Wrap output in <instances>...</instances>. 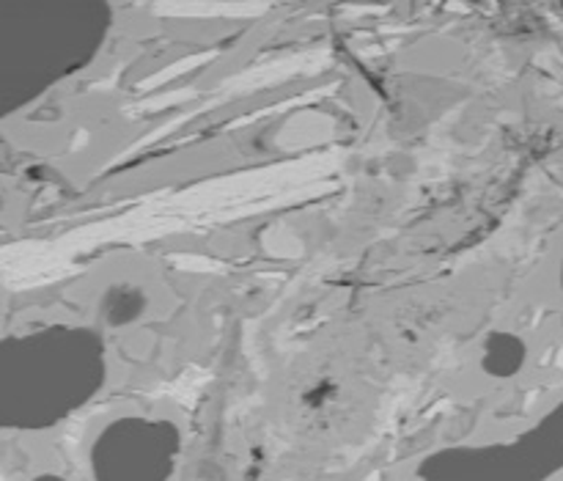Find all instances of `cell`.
I'll use <instances>...</instances> for the list:
<instances>
[{"mask_svg":"<svg viewBox=\"0 0 563 481\" xmlns=\"http://www.w3.org/2000/svg\"><path fill=\"white\" fill-rule=\"evenodd\" d=\"M108 380V347L86 325L0 336V433H42L75 416Z\"/></svg>","mask_w":563,"mask_h":481,"instance_id":"obj_1","label":"cell"},{"mask_svg":"<svg viewBox=\"0 0 563 481\" xmlns=\"http://www.w3.org/2000/svg\"><path fill=\"white\" fill-rule=\"evenodd\" d=\"M110 28L102 0H0V121L88 69Z\"/></svg>","mask_w":563,"mask_h":481,"instance_id":"obj_2","label":"cell"},{"mask_svg":"<svg viewBox=\"0 0 563 481\" xmlns=\"http://www.w3.org/2000/svg\"><path fill=\"white\" fill-rule=\"evenodd\" d=\"M179 446V427L168 418H113L91 446L93 481H168Z\"/></svg>","mask_w":563,"mask_h":481,"instance_id":"obj_3","label":"cell"},{"mask_svg":"<svg viewBox=\"0 0 563 481\" xmlns=\"http://www.w3.org/2000/svg\"><path fill=\"white\" fill-rule=\"evenodd\" d=\"M33 481H69V479H60V477H38V479H33Z\"/></svg>","mask_w":563,"mask_h":481,"instance_id":"obj_4","label":"cell"},{"mask_svg":"<svg viewBox=\"0 0 563 481\" xmlns=\"http://www.w3.org/2000/svg\"><path fill=\"white\" fill-rule=\"evenodd\" d=\"M550 481H563V471H559V473H555V477H553V479H550Z\"/></svg>","mask_w":563,"mask_h":481,"instance_id":"obj_5","label":"cell"}]
</instances>
